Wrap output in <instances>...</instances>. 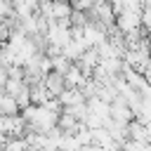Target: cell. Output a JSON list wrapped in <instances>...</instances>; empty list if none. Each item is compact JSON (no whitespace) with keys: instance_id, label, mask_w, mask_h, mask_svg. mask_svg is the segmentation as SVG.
Returning a JSON list of instances; mask_svg holds the SVG:
<instances>
[{"instance_id":"1","label":"cell","mask_w":151,"mask_h":151,"mask_svg":"<svg viewBox=\"0 0 151 151\" xmlns=\"http://www.w3.org/2000/svg\"><path fill=\"white\" fill-rule=\"evenodd\" d=\"M45 85H47V90H50V94L52 97H59L68 85H66V78H64V73H59V71H50V73H45Z\"/></svg>"},{"instance_id":"2","label":"cell","mask_w":151,"mask_h":151,"mask_svg":"<svg viewBox=\"0 0 151 151\" xmlns=\"http://www.w3.org/2000/svg\"><path fill=\"white\" fill-rule=\"evenodd\" d=\"M21 109L24 106L19 104V99L2 90V94H0V116H14V113H21Z\"/></svg>"}]
</instances>
